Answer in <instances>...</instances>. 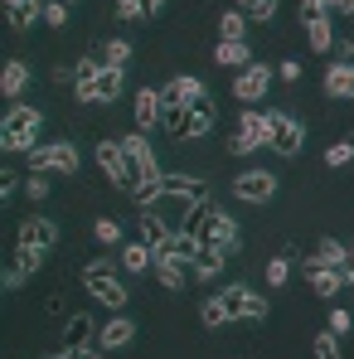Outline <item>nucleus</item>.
<instances>
[{
	"label": "nucleus",
	"instance_id": "nucleus-1",
	"mask_svg": "<svg viewBox=\"0 0 354 359\" xmlns=\"http://www.w3.org/2000/svg\"><path fill=\"white\" fill-rule=\"evenodd\" d=\"M73 68H78V78H73V97H78V102H88V107H97V102H117L121 88H126L121 68H112V63L78 59Z\"/></svg>",
	"mask_w": 354,
	"mask_h": 359
},
{
	"label": "nucleus",
	"instance_id": "nucleus-2",
	"mask_svg": "<svg viewBox=\"0 0 354 359\" xmlns=\"http://www.w3.org/2000/svg\"><path fill=\"white\" fill-rule=\"evenodd\" d=\"M93 156H97L102 175L112 180L121 194H141V189H146V180H141V170H136V161L121 151V136H102V141L93 146Z\"/></svg>",
	"mask_w": 354,
	"mask_h": 359
},
{
	"label": "nucleus",
	"instance_id": "nucleus-3",
	"mask_svg": "<svg viewBox=\"0 0 354 359\" xmlns=\"http://www.w3.org/2000/svg\"><path fill=\"white\" fill-rule=\"evenodd\" d=\"M194 233L204 238V248H219V252H229L233 257L238 248H243V233H238V219L224 209V204H204L199 214H194Z\"/></svg>",
	"mask_w": 354,
	"mask_h": 359
},
{
	"label": "nucleus",
	"instance_id": "nucleus-4",
	"mask_svg": "<svg viewBox=\"0 0 354 359\" xmlns=\"http://www.w3.org/2000/svg\"><path fill=\"white\" fill-rule=\"evenodd\" d=\"M39 126H44V112L29 107V102H10V112L0 121V146L15 156V151H34L39 146Z\"/></svg>",
	"mask_w": 354,
	"mask_h": 359
},
{
	"label": "nucleus",
	"instance_id": "nucleus-5",
	"mask_svg": "<svg viewBox=\"0 0 354 359\" xmlns=\"http://www.w3.org/2000/svg\"><path fill=\"white\" fill-rule=\"evenodd\" d=\"M83 287H88V297L97 301V306H107V311H121V306L131 301L126 282L112 272V262H88V267H83Z\"/></svg>",
	"mask_w": 354,
	"mask_h": 359
},
{
	"label": "nucleus",
	"instance_id": "nucleus-6",
	"mask_svg": "<svg viewBox=\"0 0 354 359\" xmlns=\"http://www.w3.org/2000/svg\"><path fill=\"white\" fill-rule=\"evenodd\" d=\"M267 141H272V112L243 107L238 131H233V141H229V156H247V151H257V146H267Z\"/></svg>",
	"mask_w": 354,
	"mask_h": 359
},
{
	"label": "nucleus",
	"instance_id": "nucleus-7",
	"mask_svg": "<svg viewBox=\"0 0 354 359\" xmlns=\"http://www.w3.org/2000/svg\"><path fill=\"white\" fill-rule=\"evenodd\" d=\"M29 170L44 175H78V146L73 141H39L29 151Z\"/></svg>",
	"mask_w": 354,
	"mask_h": 359
},
{
	"label": "nucleus",
	"instance_id": "nucleus-8",
	"mask_svg": "<svg viewBox=\"0 0 354 359\" xmlns=\"http://www.w3.org/2000/svg\"><path fill=\"white\" fill-rule=\"evenodd\" d=\"M282 161H296L301 156V146H306V126H301V117H292V112H282V107H272V141H267Z\"/></svg>",
	"mask_w": 354,
	"mask_h": 359
},
{
	"label": "nucleus",
	"instance_id": "nucleus-9",
	"mask_svg": "<svg viewBox=\"0 0 354 359\" xmlns=\"http://www.w3.org/2000/svg\"><path fill=\"white\" fill-rule=\"evenodd\" d=\"M219 297H224V306H229V316H233V320H267V311H272L267 297H257V292H252V287H243V282L224 287Z\"/></svg>",
	"mask_w": 354,
	"mask_h": 359
},
{
	"label": "nucleus",
	"instance_id": "nucleus-10",
	"mask_svg": "<svg viewBox=\"0 0 354 359\" xmlns=\"http://www.w3.org/2000/svg\"><path fill=\"white\" fill-rule=\"evenodd\" d=\"M272 78H277V68H272V63H247V68H238L233 97H238V102H262V97H267V88H272Z\"/></svg>",
	"mask_w": 354,
	"mask_h": 359
},
{
	"label": "nucleus",
	"instance_id": "nucleus-11",
	"mask_svg": "<svg viewBox=\"0 0 354 359\" xmlns=\"http://www.w3.org/2000/svg\"><path fill=\"white\" fill-rule=\"evenodd\" d=\"M233 199H243V204H267L272 194H277V175L272 170H243V175H233Z\"/></svg>",
	"mask_w": 354,
	"mask_h": 359
},
{
	"label": "nucleus",
	"instance_id": "nucleus-12",
	"mask_svg": "<svg viewBox=\"0 0 354 359\" xmlns=\"http://www.w3.org/2000/svg\"><path fill=\"white\" fill-rule=\"evenodd\" d=\"M59 243V224L54 219H44V214H34V219H20V229H15V248H54Z\"/></svg>",
	"mask_w": 354,
	"mask_h": 359
},
{
	"label": "nucleus",
	"instance_id": "nucleus-13",
	"mask_svg": "<svg viewBox=\"0 0 354 359\" xmlns=\"http://www.w3.org/2000/svg\"><path fill=\"white\" fill-rule=\"evenodd\" d=\"M121 151L136 161V170H141V180L146 184H161V165H156V151H151V141H146V131H131V136H121Z\"/></svg>",
	"mask_w": 354,
	"mask_h": 359
},
{
	"label": "nucleus",
	"instance_id": "nucleus-14",
	"mask_svg": "<svg viewBox=\"0 0 354 359\" xmlns=\"http://www.w3.org/2000/svg\"><path fill=\"white\" fill-rule=\"evenodd\" d=\"M170 238H175V229L165 224V214H161V209H141V219H136V243H146L151 252H165Z\"/></svg>",
	"mask_w": 354,
	"mask_h": 359
},
{
	"label": "nucleus",
	"instance_id": "nucleus-15",
	"mask_svg": "<svg viewBox=\"0 0 354 359\" xmlns=\"http://www.w3.org/2000/svg\"><path fill=\"white\" fill-rule=\"evenodd\" d=\"M301 272H306V282H311L315 297H340V287H345L340 267H325V262H315V257H301Z\"/></svg>",
	"mask_w": 354,
	"mask_h": 359
},
{
	"label": "nucleus",
	"instance_id": "nucleus-16",
	"mask_svg": "<svg viewBox=\"0 0 354 359\" xmlns=\"http://www.w3.org/2000/svg\"><path fill=\"white\" fill-rule=\"evenodd\" d=\"M161 112H165V102H161V88H136V102H131L136 131H151V126H161Z\"/></svg>",
	"mask_w": 354,
	"mask_h": 359
},
{
	"label": "nucleus",
	"instance_id": "nucleus-17",
	"mask_svg": "<svg viewBox=\"0 0 354 359\" xmlns=\"http://www.w3.org/2000/svg\"><path fill=\"white\" fill-rule=\"evenodd\" d=\"M214 121H219V107H214V97L204 93L194 107H189V126H184V141H199V136H209L214 131Z\"/></svg>",
	"mask_w": 354,
	"mask_h": 359
},
{
	"label": "nucleus",
	"instance_id": "nucleus-18",
	"mask_svg": "<svg viewBox=\"0 0 354 359\" xmlns=\"http://www.w3.org/2000/svg\"><path fill=\"white\" fill-rule=\"evenodd\" d=\"M325 97L354 102V63H330L325 68Z\"/></svg>",
	"mask_w": 354,
	"mask_h": 359
},
{
	"label": "nucleus",
	"instance_id": "nucleus-19",
	"mask_svg": "<svg viewBox=\"0 0 354 359\" xmlns=\"http://www.w3.org/2000/svg\"><path fill=\"white\" fill-rule=\"evenodd\" d=\"M199 252H204V238H199L194 229H175V238L165 243V257H175V262H184V267H194Z\"/></svg>",
	"mask_w": 354,
	"mask_h": 359
},
{
	"label": "nucleus",
	"instance_id": "nucleus-20",
	"mask_svg": "<svg viewBox=\"0 0 354 359\" xmlns=\"http://www.w3.org/2000/svg\"><path fill=\"white\" fill-rule=\"evenodd\" d=\"M117 262H121V272H131V277H146V272L156 267V252H151L146 243H121Z\"/></svg>",
	"mask_w": 354,
	"mask_h": 359
},
{
	"label": "nucleus",
	"instance_id": "nucleus-21",
	"mask_svg": "<svg viewBox=\"0 0 354 359\" xmlns=\"http://www.w3.org/2000/svg\"><path fill=\"white\" fill-rule=\"evenodd\" d=\"M301 20H306L311 49H315V54H330V49H335V25H330V15H301Z\"/></svg>",
	"mask_w": 354,
	"mask_h": 359
},
{
	"label": "nucleus",
	"instance_id": "nucleus-22",
	"mask_svg": "<svg viewBox=\"0 0 354 359\" xmlns=\"http://www.w3.org/2000/svg\"><path fill=\"white\" fill-rule=\"evenodd\" d=\"M131 335H136V325H131L126 316H112L107 325H97V345H102V350H126Z\"/></svg>",
	"mask_w": 354,
	"mask_h": 359
},
{
	"label": "nucleus",
	"instance_id": "nucleus-23",
	"mask_svg": "<svg viewBox=\"0 0 354 359\" xmlns=\"http://www.w3.org/2000/svg\"><path fill=\"white\" fill-rule=\"evenodd\" d=\"M25 88H29V63H25V59H10L5 68H0V97H10V102H15Z\"/></svg>",
	"mask_w": 354,
	"mask_h": 359
},
{
	"label": "nucleus",
	"instance_id": "nucleus-24",
	"mask_svg": "<svg viewBox=\"0 0 354 359\" xmlns=\"http://www.w3.org/2000/svg\"><path fill=\"white\" fill-rule=\"evenodd\" d=\"M151 272H156V282H161L165 292H179V287H184V277H194V272H189L184 262L165 257V252H156V267H151Z\"/></svg>",
	"mask_w": 354,
	"mask_h": 359
},
{
	"label": "nucleus",
	"instance_id": "nucleus-25",
	"mask_svg": "<svg viewBox=\"0 0 354 359\" xmlns=\"http://www.w3.org/2000/svg\"><path fill=\"white\" fill-rule=\"evenodd\" d=\"M214 63H219V68H247V63H252L247 39H219V44H214Z\"/></svg>",
	"mask_w": 354,
	"mask_h": 359
},
{
	"label": "nucleus",
	"instance_id": "nucleus-26",
	"mask_svg": "<svg viewBox=\"0 0 354 359\" xmlns=\"http://www.w3.org/2000/svg\"><path fill=\"white\" fill-rule=\"evenodd\" d=\"M224 262H229V252H219V248H204V252L194 257V267H189V272H194L199 282H214V277L224 272Z\"/></svg>",
	"mask_w": 354,
	"mask_h": 359
},
{
	"label": "nucleus",
	"instance_id": "nucleus-27",
	"mask_svg": "<svg viewBox=\"0 0 354 359\" xmlns=\"http://www.w3.org/2000/svg\"><path fill=\"white\" fill-rule=\"evenodd\" d=\"M63 335H68V345H88V340H97V320L88 311H78V316H68Z\"/></svg>",
	"mask_w": 354,
	"mask_h": 359
},
{
	"label": "nucleus",
	"instance_id": "nucleus-28",
	"mask_svg": "<svg viewBox=\"0 0 354 359\" xmlns=\"http://www.w3.org/2000/svg\"><path fill=\"white\" fill-rule=\"evenodd\" d=\"M5 10H10V25H15V29H29V25L44 20V5H39V0H15V5H5Z\"/></svg>",
	"mask_w": 354,
	"mask_h": 359
},
{
	"label": "nucleus",
	"instance_id": "nucleus-29",
	"mask_svg": "<svg viewBox=\"0 0 354 359\" xmlns=\"http://www.w3.org/2000/svg\"><path fill=\"white\" fill-rule=\"evenodd\" d=\"M199 320H204L209 330H219V325H229V320H233V316H229V306H224V297H219V292H214V297H204V301H199Z\"/></svg>",
	"mask_w": 354,
	"mask_h": 359
},
{
	"label": "nucleus",
	"instance_id": "nucleus-30",
	"mask_svg": "<svg viewBox=\"0 0 354 359\" xmlns=\"http://www.w3.org/2000/svg\"><path fill=\"white\" fill-rule=\"evenodd\" d=\"M315 262H325V267H345L350 262V248L340 238H320L315 243Z\"/></svg>",
	"mask_w": 354,
	"mask_h": 359
},
{
	"label": "nucleus",
	"instance_id": "nucleus-31",
	"mask_svg": "<svg viewBox=\"0 0 354 359\" xmlns=\"http://www.w3.org/2000/svg\"><path fill=\"white\" fill-rule=\"evenodd\" d=\"M219 39H247V15L243 10H224L219 15Z\"/></svg>",
	"mask_w": 354,
	"mask_h": 359
},
{
	"label": "nucleus",
	"instance_id": "nucleus-32",
	"mask_svg": "<svg viewBox=\"0 0 354 359\" xmlns=\"http://www.w3.org/2000/svg\"><path fill=\"white\" fill-rule=\"evenodd\" d=\"M102 63L126 68V63H131V39H107V44H102Z\"/></svg>",
	"mask_w": 354,
	"mask_h": 359
},
{
	"label": "nucleus",
	"instance_id": "nucleus-33",
	"mask_svg": "<svg viewBox=\"0 0 354 359\" xmlns=\"http://www.w3.org/2000/svg\"><path fill=\"white\" fill-rule=\"evenodd\" d=\"M354 161V136L350 141H330V146H325V165H330V170H340V165H350Z\"/></svg>",
	"mask_w": 354,
	"mask_h": 359
},
{
	"label": "nucleus",
	"instance_id": "nucleus-34",
	"mask_svg": "<svg viewBox=\"0 0 354 359\" xmlns=\"http://www.w3.org/2000/svg\"><path fill=\"white\" fill-rule=\"evenodd\" d=\"M311 359H340V335H335V330L315 335V340H311Z\"/></svg>",
	"mask_w": 354,
	"mask_h": 359
},
{
	"label": "nucleus",
	"instance_id": "nucleus-35",
	"mask_svg": "<svg viewBox=\"0 0 354 359\" xmlns=\"http://www.w3.org/2000/svg\"><path fill=\"white\" fill-rule=\"evenodd\" d=\"M93 238L107 243V248H117V243H121V224H117V219H107V214H102V219H93Z\"/></svg>",
	"mask_w": 354,
	"mask_h": 359
},
{
	"label": "nucleus",
	"instance_id": "nucleus-36",
	"mask_svg": "<svg viewBox=\"0 0 354 359\" xmlns=\"http://www.w3.org/2000/svg\"><path fill=\"white\" fill-rule=\"evenodd\" d=\"M112 15H117L121 25H136V20H146L151 10H146V0H117V5H112Z\"/></svg>",
	"mask_w": 354,
	"mask_h": 359
},
{
	"label": "nucleus",
	"instance_id": "nucleus-37",
	"mask_svg": "<svg viewBox=\"0 0 354 359\" xmlns=\"http://www.w3.org/2000/svg\"><path fill=\"white\" fill-rule=\"evenodd\" d=\"M44 257H49L44 248H15V262L25 267V277H34V272L44 267Z\"/></svg>",
	"mask_w": 354,
	"mask_h": 359
},
{
	"label": "nucleus",
	"instance_id": "nucleus-38",
	"mask_svg": "<svg viewBox=\"0 0 354 359\" xmlns=\"http://www.w3.org/2000/svg\"><path fill=\"white\" fill-rule=\"evenodd\" d=\"M287 277H292V262L287 257H267V287H287Z\"/></svg>",
	"mask_w": 354,
	"mask_h": 359
},
{
	"label": "nucleus",
	"instance_id": "nucleus-39",
	"mask_svg": "<svg viewBox=\"0 0 354 359\" xmlns=\"http://www.w3.org/2000/svg\"><path fill=\"white\" fill-rule=\"evenodd\" d=\"M243 15H247V20H257V25H272V20H277V0H252Z\"/></svg>",
	"mask_w": 354,
	"mask_h": 359
},
{
	"label": "nucleus",
	"instance_id": "nucleus-40",
	"mask_svg": "<svg viewBox=\"0 0 354 359\" xmlns=\"http://www.w3.org/2000/svg\"><path fill=\"white\" fill-rule=\"evenodd\" d=\"M0 287H5V292H20V287H25V267H20L15 257L5 262V272H0Z\"/></svg>",
	"mask_w": 354,
	"mask_h": 359
},
{
	"label": "nucleus",
	"instance_id": "nucleus-41",
	"mask_svg": "<svg viewBox=\"0 0 354 359\" xmlns=\"http://www.w3.org/2000/svg\"><path fill=\"white\" fill-rule=\"evenodd\" d=\"M25 194H29V199H49V175H44V170H29V180H25Z\"/></svg>",
	"mask_w": 354,
	"mask_h": 359
},
{
	"label": "nucleus",
	"instance_id": "nucleus-42",
	"mask_svg": "<svg viewBox=\"0 0 354 359\" xmlns=\"http://www.w3.org/2000/svg\"><path fill=\"white\" fill-rule=\"evenodd\" d=\"M44 25H54V29L68 25V5H63V0H49V5H44Z\"/></svg>",
	"mask_w": 354,
	"mask_h": 359
},
{
	"label": "nucleus",
	"instance_id": "nucleus-43",
	"mask_svg": "<svg viewBox=\"0 0 354 359\" xmlns=\"http://www.w3.org/2000/svg\"><path fill=\"white\" fill-rule=\"evenodd\" d=\"M350 325H354V316L345 306H335V311H330V330H335V335H350Z\"/></svg>",
	"mask_w": 354,
	"mask_h": 359
},
{
	"label": "nucleus",
	"instance_id": "nucleus-44",
	"mask_svg": "<svg viewBox=\"0 0 354 359\" xmlns=\"http://www.w3.org/2000/svg\"><path fill=\"white\" fill-rule=\"evenodd\" d=\"M277 78L282 83H301V59H282L277 63Z\"/></svg>",
	"mask_w": 354,
	"mask_h": 359
},
{
	"label": "nucleus",
	"instance_id": "nucleus-45",
	"mask_svg": "<svg viewBox=\"0 0 354 359\" xmlns=\"http://www.w3.org/2000/svg\"><path fill=\"white\" fill-rule=\"evenodd\" d=\"M335 0H301V15H330Z\"/></svg>",
	"mask_w": 354,
	"mask_h": 359
},
{
	"label": "nucleus",
	"instance_id": "nucleus-46",
	"mask_svg": "<svg viewBox=\"0 0 354 359\" xmlns=\"http://www.w3.org/2000/svg\"><path fill=\"white\" fill-rule=\"evenodd\" d=\"M335 63H354V39H340V49H335Z\"/></svg>",
	"mask_w": 354,
	"mask_h": 359
},
{
	"label": "nucleus",
	"instance_id": "nucleus-47",
	"mask_svg": "<svg viewBox=\"0 0 354 359\" xmlns=\"http://www.w3.org/2000/svg\"><path fill=\"white\" fill-rule=\"evenodd\" d=\"M15 189H20V180L5 170V175H0V194H5V199H15Z\"/></svg>",
	"mask_w": 354,
	"mask_h": 359
},
{
	"label": "nucleus",
	"instance_id": "nucleus-48",
	"mask_svg": "<svg viewBox=\"0 0 354 359\" xmlns=\"http://www.w3.org/2000/svg\"><path fill=\"white\" fill-rule=\"evenodd\" d=\"M165 5H170V0H146V10H151V15H161Z\"/></svg>",
	"mask_w": 354,
	"mask_h": 359
},
{
	"label": "nucleus",
	"instance_id": "nucleus-49",
	"mask_svg": "<svg viewBox=\"0 0 354 359\" xmlns=\"http://www.w3.org/2000/svg\"><path fill=\"white\" fill-rule=\"evenodd\" d=\"M335 10H340V15H354V0H335Z\"/></svg>",
	"mask_w": 354,
	"mask_h": 359
},
{
	"label": "nucleus",
	"instance_id": "nucleus-50",
	"mask_svg": "<svg viewBox=\"0 0 354 359\" xmlns=\"http://www.w3.org/2000/svg\"><path fill=\"white\" fill-rule=\"evenodd\" d=\"M44 359H78L73 350H54V355H44Z\"/></svg>",
	"mask_w": 354,
	"mask_h": 359
},
{
	"label": "nucleus",
	"instance_id": "nucleus-51",
	"mask_svg": "<svg viewBox=\"0 0 354 359\" xmlns=\"http://www.w3.org/2000/svg\"><path fill=\"white\" fill-rule=\"evenodd\" d=\"M247 5H252V0H238V10H247Z\"/></svg>",
	"mask_w": 354,
	"mask_h": 359
},
{
	"label": "nucleus",
	"instance_id": "nucleus-52",
	"mask_svg": "<svg viewBox=\"0 0 354 359\" xmlns=\"http://www.w3.org/2000/svg\"><path fill=\"white\" fill-rule=\"evenodd\" d=\"M350 262H354V243H350Z\"/></svg>",
	"mask_w": 354,
	"mask_h": 359
},
{
	"label": "nucleus",
	"instance_id": "nucleus-53",
	"mask_svg": "<svg viewBox=\"0 0 354 359\" xmlns=\"http://www.w3.org/2000/svg\"><path fill=\"white\" fill-rule=\"evenodd\" d=\"M63 5H73V0H63Z\"/></svg>",
	"mask_w": 354,
	"mask_h": 359
},
{
	"label": "nucleus",
	"instance_id": "nucleus-54",
	"mask_svg": "<svg viewBox=\"0 0 354 359\" xmlns=\"http://www.w3.org/2000/svg\"><path fill=\"white\" fill-rule=\"evenodd\" d=\"M5 5H15V0H5Z\"/></svg>",
	"mask_w": 354,
	"mask_h": 359
}]
</instances>
